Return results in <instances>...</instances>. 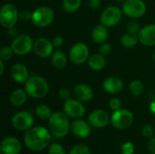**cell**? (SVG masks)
Here are the masks:
<instances>
[{
	"instance_id": "obj_41",
	"label": "cell",
	"mask_w": 155,
	"mask_h": 154,
	"mask_svg": "<svg viewBox=\"0 0 155 154\" xmlns=\"http://www.w3.org/2000/svg\"><path fill=\"white\" fill-rule=\"evenodd\" d=\"M148 149L152 154H155V137L152 138L148 143Z\"/></svg>"
},
{
	"instance_id": "obj_19",
	"label": "cell",
	"mask_w": 155,
	"mask_h": 154,
	"mask_svg": "<svg viewBox=\"0 0 155 154\" xmlns=\"http://www.w3.org/2000/svg\"><path fill=\"white\" fill-rule=\"evenodd\" d=\"M72 133L79 138H87L91 133V128L89 124L81 119H76L71 123L70 127Z\"/></svg>"
},
{
	"instance_id": "obj_27",
	"label": "cell",
	"mask_w": 155,
	"mask_h": 154,
	"mask_svg": "<svg viewBox=\"0 0 155 154\" xmlns=\"http://www.w3.org/2000/svg\"><path fill=\"white\" fill-rule=\"evenodd\" d=\"M129 90L134 96H140L144 91V85L140 80H134L129 86Z\"/></svg>"
},
{
	"instance_id": "obj_4",
	"label": "cell",
	"mask_w": 155,
	"mask_h": 154,
	"mask_svg": "<svg viewBox=\"0 0 155 154\" xmlns=\"http://www.w3.org/2000/svg\"><path fill=\"white\" fill-rule=\"evenodd\" d=\"M32 14V23L34 25L40 28L50 25L54 18V11L48 6H40Z\"/></svg>"
},
{
	"instance_id": "obj_14",
	"label": "cell",
	"mask_w": 155,
	"mask_h": 154,
	"mask_svg": "<svg viewBox=\"0 0 155 154\" xmlns=\"http://www.w3.org/2000/svg\"><path fill=\"white\" fill-rule=\"evenodd\" d=\"M90 124L94 128H104L109 123V114L104 110H94L88 117Z\"/></svg>"
},
{
	"instance_id": "obj_11",
	"label": "cell",
	"mask_w": 155,
	"mask_h": 154,
	"mask_svg": "<svg viewBox=\"0 0 155 154\" xmlns=\"http://www.w3.org/2000/svg\"><path fill=\"white\" fill-rule=\"evenodd\" d=\"M34 124V116L31 113L22 111L15 114L12 118V125L17 131L29 130Z\"/></svg>"
},
{
	"instance_id": "obj_32",
	"label": "cell",
	"mask_w": 155,
	"mask_h": 154,
	"mask_svg": "<svg viewBox=\"0 0 155 154\" xmlns=\"http://www.w3.org/2000/svg\"><path fill=\"white\" fill-rule=\"evenodd\" d=\"M154 133V129L152 125L150 124H145L143 125L142 129V134L145 138H152Z\"/></svg>"
},
{
	"instance_id": "obj_9",
	"label": "cell",
	"mask_w": 155,
	"mask_h": 154,
	"mask_svg": "<svg viewBox=\"0 0 155 154\" xmlns=\"http://www.w3.org/2000/svg\"><path fill=\"white\" fill-rule=\"evenodd\" d=\"M122 19V11L117 6H108L101 14L100 22L106 27H113L119 24Z\"/></svg>"
},
{
	"instance_id": "obj_44",
	"label": "cell",
	"mask_w": 155,
	"mask_h": 154,
	"mask_svg": "<svg viewBox=\"0 0 155 154\" xmlns=\"http://www.w3.org/2000/svg\"><path fill=\"white\" fill-rule=\"evenodd\" d=\"M4 69H5V64H4V61L0 60V75H2L4 74Z\"/></svg>"
},
{
	"instance_id": "obj_16",
	"label": "cell",
	"mask_w": 155,
	"mask_h": 154,
	"mask_svg": "<svg viewBox=\"0 0 155 154\" xmlns=\"http://www.w3.org/2000/svg\"><path fill=\"white\" fill-rule=\"evenodd\" d=\"M124 82L119 77H108L106 78L103 83V88L104 90L111 94H116L123 91L124 89Z\"/></svg>"
},
{
	"instance_id": "obj_42",
	"label": "cell",
	"mask_w": 155,
	"mask_h": 154,
	"mask_svg": "<svg viewBox=\"0 0 155 154\" xmlns=\"http://www.w3.org/2000/svg\"><path fill=\"white\" fill-rule=\"evenodd\" d=\"M8 34H9L11 37H15V36H17V35H16V31H15V29H14V27L8 28Z\"/></svg>"
},
{
	"instance_id": "obj_30",
	"label": "cell",
	"mask_w": 155,
	"mask_h": 154,
	"mask_svg": "<svg viewBox=\"0 0 155 154\" xmlns=\"http://www.w3.org/2000/svg\"><path fill=\"white\" fill-rule=\"evenodd\" d=\"M69 154H91V152L86 145H75L71 149Z\"/></svg>"
},
{
	"instance_id": "obj_45",
	"label": "cell",
	"mask_w": 155,
	"mask_h": 154,
	"mask_svg": "<svg viewBox=\"0 0 155 154\" xmlns=\"http://www.w3.org/2000/svg\"><path fill=\"white\" fill-rule=\"evenodd\" d=\"M118 1H120V2H124V1H126V0H118Z\"/></svg>"
},
{
	"instance_id": "obj_21",
	"label": "cell",
	"mask_w": 155,
	"mask_h": 154,
	"mask_svg": "<svg viewBox=\"0 0 155 154\" xmlns=\"http://www.w3.org/2000/svg\"><path fill=\"white\" fill-rule=\"evenodd\" d=\"M27 95L28 94L25 90H22V89L15 90L10 95V103L13 106L15 107L22 106L26 102Z\"/></svg>"
},
{
	"instance_id": "obj_22",
	"label": "cell",
	"mask_w": 155,
	"mask_h": 154,
	"mask_svg": "<svg viewBox=\"0 0 155 154\" xmlns=\"http://www.w3.org/2000/svg\"><path fill=\"white\" fill-rule=\"evenodd\" d=\"M106 64V60L104 55L101 54H95L89 57L88 59V65L94 71H100L102 70Z\"/></svg>"
},
{
	"instance_id": "obj_10",
	"label": "cell",
	"mask_w": 155,
	"mask_h": 154,
	"mask_svg": "<svg viewBox=\"0 0 155 154\" xmlns=\"http://www.w3.org/2000/svg\"><path fill=\"white\" fill-rule=\"evenodd\" d=\"M69 59L74 64H82L89 59V48L84 43H77L69 52Z\"/></svg>"
},
{
	"instance_id": "obj_38",
	"label": "cell",
	"mask_w": 155,
	"mask_h": 154,
	"mask_svg": "<svg viewBox=\"0 0 155 154\" xmlns=\"http://www.w3.org/2000/svg\"><path fill=\"white\" fill-rule=\"evenodd\" d=\"M32 15L33 14H31L29 10L24 9L21 12H19V19L22 20V21L27 22L29 20H32Z\"/></svg>"
},
{
	"instance_id": "obj_17",
	"label": "cell",
	"mask_w": 155,
	"mask_h": 154,
	"mask_svg": "<svg viewBox=\"0 0 155 154\" xmlns=\"http://www.w3.org/2000/svg\"><path fill=\"white\" fill-rule=\"evenodd\" d=\"M11 76L13 80L18 84H23L25 83L28 78H29V72L26 66L23 64L17 63L15 64L10 70Z\"/></svg>"
},
{
	"instance_id": "obj_15",
	"label": "cell",
	"mask_w": 155,
	"mask_h": 154,
	"mask_svg": "<svg viewBox=\"0 0 155 154\" xmlns=\"http://www.w3.org/2000/svg\"><path fill=\"white\" fill-rule=\"evenodd\" d=\"M139 41L146 46L155 45V24L148 25L141 28L139 34Z\"/></svg>"
},
{
	"instance_id": "obj_18",
	"label": "cell",
	"mask_w": 155,
	"mask_h": 154,
	"mask_svg": "<svg viewBox=\"0 0 155 154\" xmlns=\"http://www.w3.org/2000/svg\"><path fill=\"white\" fill-rule=\"evenodd\" d=\"M22 150L20 142L14 137H6L1 144V152L4 154H19Z\"/></svg>"
},
{
	"instance_id": "obj_37",
	"label": "cell",
	"mask_w": 155,
	"mask_h": 154,
	"mask_svg": "<svg viewBox=\"0 0 155 154\" xmlns=\"http://www.w3.org/2000/svg\"><path fill=\"white\" fill-rule=\"evenodd\" d=\"M99 52H100L101 54H103L104 56L109 55L111 54V52H112V46H111V44H108V43H104V44L103 43L101 44L100 48H99Z\"/></svg>"
},
{
	"instance_id": "obj_36",
	"label": "cell",
	"mask_w": 155,
	"mask_h": 154,
	"mask_svg": "<svg viewBox=\"0 0 155 154\" xmlns=\"http://www.w3.org/2000/svg\"><path fill=\"white\" fill-rule=\"evenodd\" d=\"M122 152H123V154H134V146L133 143L127 142L124 144H123L122 145Z\"/></svg>"
},
{
	"instance_id": "obj_8",
	"label": "cell",
	"mask_w": 155,
	"mask_h": 154,
	"mask_svg": "<svg viewBox=\"0 0 155 154\" xmlns=\"http://www.w3.org/2000/svg\"><path fill=\"white\" fill-rule=\"evenodd\" d=\"M134 122V115L133 113L125 109H120L117 111H114L111 116V123L112 124L120 130L126 129L132 125Z\"/></svg>"
},
{
	"instance_id": "obj_5",
	"label": "cell",
	"mask_w": 155,
	"mask_h": 154,
	"mask_svg": "<svg viewBox=\"0 0 155 154\" xmlns=\"http://www.w3.org/2000/svg\"><path fill=\"white\" fill-rule=\"evenodd\" d=\"M19 19L17 8L13 4H5L0 10V23L5 28L14 27Z\"/></svg>"
},
{
	"instance_id": "obj_39",
	"label": "cell",
	"mask_w": 155,
	"mask_h": 154,
	"mask_svg": "<svg viewBox=\"0 0 155 154\" xmlns=\"http://www.w3.org/2000/svg\"><path fill=\"white\" fill-rule=\"evenodd\" d=\"M52 43H53L54 47H61L63 45V44H64V39L61 36H55L52 40Z\"/></svg>"
},
{
	"instance_id": "obj_2",
	"label": "cell",
	"mask_w": 155,
	"mask_h": 154,
	"mask_svg": "<svg viewBox=\"0 0 155 154\" xmlns=\"http://www.w3.org/2000/svg\"><path fill=\"white\" fill-rule=\"evenodd\" d=\"M25 90L32 98H44L49 91V85L46 80L41 76H31L25 83Z\"/></svg>"
},
{
	"instance_id": "obj_34",
	"label": "cell",
	"mask_w": 155,
	"mask_h": 154,
	"mask_svg": "<svg viewBox=\"0 0 155 154\" xmlns=\"http://www.w3.org/2000/svg\"><path fill=\"white\" fill-rule=\"evenodd\" d=\"M109 106L113 111H117L122 108V102L119 98L114 97L109 101Z\"/></svg>"
},
{
	"instance_id": "obj_25",
	"label": "cell",
	"mask_w": 155,
	"mask_h": 154,
	"mask_svg": "<svg viewBox=\"0 0 155 154\" xmlns=\"http://www.w3.org/2000/svg\"><path fill=\"white\" fill-rule=\"evenodd\" d=\"M52 64L55 68H58V69L64 68L67 64L66 55L61 51L54 52L52 54Z\"/></svg>"
},
{
	"instance_id": "obj_23",
	"label": "cell",
	"mask_w": 155,
	"mask_h": 154,
	"mask_svg": "<svg viewBox=\"0 0 155 154\" xmlns=\"http://www.w3.org/2000/svg\"><path fill=\"white\" fill-rule=\"evenodd\" d=\"M93 40L97 44H103L108 37V30L107 27L104 25H98L94 27L92 33Z\"/></svg>"
},
{
	"instance_id": "obj_20",
	"label": "cell",
	"mask_w": 155,
	"mask_h": 154,
	"mask_svg": "<svg viewBox=\"0 0 155 154\" xmlns=\"http://www.w3.org/2000/svg\"><path fill=\"white\" fill-rule=\"evenodd\" d=\"M74 95L80 102H88L92 100L94 96V92L89 85L81 84H77L74 88Z\"/></svg>"
},
{
	"instance_id": "obj_6",
	"label": "cell",
	"mask_w": 155,
	"mask_h": 154,
	"mask_svg": "<svg viewBox=\"0 0 155 154\" xmlns=\"http://www.w3.org/2000/svg\"><path fill=\"white\" fill-rule=\"evenodd\" d=\"M14 53L17 55L28 54L34 48V42L27 34H19L14 38L11 44Z\"/></svg>"
},
{
	"instance_id": "obj_3",
	"label": "cell",
	"mask_w": 155,
	"mask_h": 154,
	"mask_svg": "<svg viewBox=\"0 0 155 154\" xmlns=\"http://www.w3.org/2000/svg\"><path fill=\"white\" fill-rule=\"evenodd\" d=\"M71 127L67 115L64 113H54L49 119V128L51 133L57 138L64 137Z\"/></svg>"
},
{
	"instance_id": "obj_7",
	"label": "cell",
	"mask_w": 155,
	"mask_h": 154,
	"mask_svg": "<svg viewBox=\"0 0 155 154\" xmlns=\"http://www.w3.org/2000/svg\"><path fill=\"white\" fill-rule=\"evenodd\" d=\"M122 8L124 14L131 18H140L146 13V5L143 0H126Z\"/></svg>"
},
{
	"instance_id": "obj_43",
	"label": "cell",
	"mask_w": 155,
	"mask_h": 154,
	"mask_svg": "<svg viewBox=\"0 0 155 154\" xmlns=\"http://www.w3.org/2000/svg\"><path fill=\"white\" fill-rule=\"evenodd\" d=\"M150 111L153 115H155V99L150 103Z\"/></svg>"
},
{
	"instance_id": "obj_24",
	"label": "cell",
	"mask_w": 155,
	"mask_h": 154,
	"mask_svg": "<svg viewBox=\"0 0 155 154\" xmlns=\"http://www.w3.org/2000/svg\"><path fill=\"white\" fill-rule=\"evenodd\" d=\"M138 40H139L138 34L127 32L124 34H123L121 38V44L125 48H132L137 44Z\"/></svg>"
},
{
	"instance_id": "obj_46",
	"label": "cell",
	"mask_w": 155,
	"mask_h": 154,
	"mask_svg": "<svg viewBox=\"0 0 155 154\" xmlns=\"http://www.w3.org/2000/svg\"><path fill=\"white\" fill-rule=\"evenodd\" d=\"M153 59H154V62H155V52H154V54H153Z\"/></svg>"
},
{
	"instance_id": "obj_28",
	"label": "cell",
	"mask_w": 155,
	"mask_h": 154,
	"mask_svg": "<svg viewBox=\"0 0 155 154\" xmlns=\"http://www.w3.org/2000/svg\"><path fill=\"white\" fill-rule=\"evenodd\" d=\"M35 114L41 120H49L53 113H51V109L47 105L40 104L35 109Z\"/></svg>"
},
{
	"instance_id": "obj_40",
	"label": "cell",
	"mask_w": 155,
	"mask_h": 154,
	"mask_svg": "<svg viewBox=\"0 0 155 154\" xmlns=\"http://www.w3.org/2000/svg\"><path fill=\"white\" fill-rule=\"evenodd\" d=\"M101 5V0H89V6L92 9H97Z\"/></svg>"
},
{
	"instance_id": "obj_33",
	"label": "cell",
	"mask_w": 155,
	"mask_h": 154,
	"mask_svg": "<svg viewBox=\"0 0 155 154\" xmlns=\"http://www.w3.org/2000/svg\"><path fill=\"white\" fill-rule=\"evenodd\" d=\"M127 30H128V32H131V33L139 34V32L141 30V26L138 24V22H136V21H131L127 25Z\"/></svg>"
},
{
	"instance_id": "obj_13",
	"label": "cell",
	"mask_w": 155,
	"mask_h": 154,
	"mask_svg": "<svg viewBox=\"0 0 155 154\" xmlns=\"http://www.w3.org/2000/svg\"><path fill=\"white\" fill-rule=\"evenodd\" d=\"M53 43L44 37H40L34 42V52L35 54L41 58H47L53 54L54 51Z\"/></svg>"
},
{
	"instance_id": "obj_31",
	"label": "cell",
	"mask_w": 155,
	"mask_h": 154,
	"mask_svg": "<svg viewBox=\"0 0 155 154\" xmlns=\"http://www.w3.org/2000/svg\"><path fill=\"white\" fill-rule=\"evenodd\" d=\"M49 154H65V152L62 145L54 143L49 147Z\"/></svg>"
},
{
	"instance_id": "obj_12",
	"label": "cell",
	"mask_w": 155,
	"mask_h": 154,
	"mask_svg": "<svg viewBox=\"0 0 155 154\" xmlns=\"http://www.w3.org/2000/svg\"><path fill=\"white\" fill-rule=\"evenodd\" d=\"M64 113L71 118L79 119L84 115L85 108L79 100L69 99L64 104Z\"/></svg>"
},
{
	"instance_id": "obj_29",
	"label": "cell",
	"mask_w": 155,
	"mask_h": 154,
	"mask_svg": "<svg viewBox=\"0 0 155 154\" xmlns=\"http://www.w3.org/2000/svg\"><path fill=\"white\" fill-rule=\"evenodd\" d=\"M14 51L11 46H3L0 49V60L2 61H8L12 58Z\"/></svg>"
},
{
	"instance_id": "obj_1",
	"label": "cell",
	"mask_w": 155,
	"mask_h": 154,
	"mask_svg": "<svg viewBox=\"0 0 155 154\" xmlns=\"http://www.w3.org/2000/svg\"><path fill=\"white\" fill-rule=\"evenodd\" d=\"M51 142L49 131L42 126H37L29 131L25 135V143L32 151L39 152L46 148Z\"/></svg>"
},
{
	"instance_id": "obj_26",
	"label": "cell",
	"mask_w": 155,
	"mask_h": 154,
	"mask_svg": "<svg viewBox=\"0 0 155 154\" xmlns=\"http://www.w3.org/2000/svg\"><path fill=\"white\" fill-rule=\"evenodd\" d=\"M81 0H63V8L67 13H74L81 6Z\"/></svg>"
},
{
	"instance_id": "obj_35",
	"label": "cell",
	"mask_w": 155,
	"mask_h": 154,
	"mask_svg": "<svg viewBox=\"0 0 155 154\" xmlns=\"http://www.w3.org/2000/svg\"><path fill=\"white\" fill-rule=\"evenodd\" d=\"M57 94H58V97L63 101H67L70 99V91L65 87H61L58 90Z\"/></svg>"
}]
</instances>
